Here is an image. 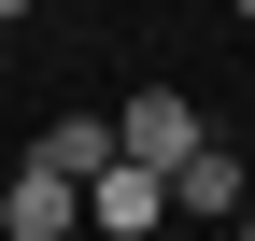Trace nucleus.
Masks as SVG:
<instances>
[{
    "label": "nucleus",
    "mask_w": 255,
    "mask_h": 241,
    "mask_svg": "<svg viewBox=\"0 0 255 241\" xmlns=\"http://www.w3.org/2000/svg\"><path fill=\"white\" fill-rule=\"evenodd\" d=\"M156 227H170V185H156V170H100V185H85V241H156Z\"/></svg>",
    "instance_id": "2"
},
{
    "label": "nucleus",
    "mask_w": 255,
    "mask_h": 241,
    "mask_svg": "<svg viewBox=\"0 0 255 241\" xmlns=\"http://www.w3.org/2000/svg\"><path fill=\"white\" fill-rule=\"evenodd\" d=\"M28 170H57V185L85 199V185H100V170H114V114H57V128L28 142Z\"/></svg>",
    "instance_id": "5"
},
{
    "label": "nucleus",
    "mask_w": 255,
    "mask_h": 241,
    "mask_svg": "<svg viewBox=\"0 0 255 241\" xmlns=\"http://www.w3.org/2000/svg\"><path fill=\"white\" fill-rule=\"evenodd\" d=\"M0 227H14V241H85V199L57 185V170H28V156H14V185H0Z\"/></svg>",
    "instance_id": "4"
},
{
    "label": "nucleus",
    "mask_w": 255,
    "mask_h": 241,
    "mask_svg": "<svg viewBox=\"0 0 255 241\" xmlns=\"http://www.w3.org/2000/svg\"><path fill=\"white\" fill-rule=\"evenodd\" d=\"M170 213H199V227H241V213H255V185H241L227 142H199V156L170 170Z\"/></svg>",
    "instance_id": "3"
},
{
    "label": "nucleus",
    "mask_w": 255,
    "mask_h": 241,
    "mask_svg": "<svg viewBox=\"0 0 255 241\" xmlns=\"http://www.w3.org/2000/svg\"><path fill=\"white\" fill-rule=\"evenodd\" d=\"M199 142H213V114L184 100V85H142V100L114 114V156H128V170H156V185H170V170L199 156Z\"/></svg>",
    "instance_id": "1"
},
{
    "label": "nucleus",
    "mask_w": 255,
    "mask_h": 241,
    "mask_svg": "<svg viewBox=\"0 0 255 241\" xmlns=\"http://www.w3.org/2000/svg\"><path fill=\"white\" fill-rule=\"evenodd\" d=\"M227 241H255V213H241V227H227Z\"/></svg>",
    "instance_id": "6"
}]
</instances>
